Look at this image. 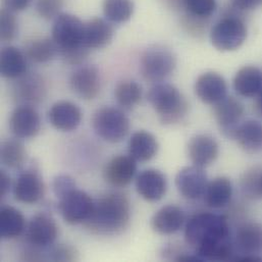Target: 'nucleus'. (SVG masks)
Wrapping results in <instances>:
<instances>
[{"label":"nucleus","instance_id":"obj_18","mask_svg":"<svg viewBox=\"0 0 262 262\" xmlns=\"http://www.w3.org/2000/svg\"><path fill=\"white\" fill-rule=\"evenodd\" d=\"M44 192V183L34 170L20 173L13 186L14 199L24 204L37 203L43 197Z\"/></svg>","mask_w":262,"mask_h":262},{"label":"nucleus","instance_id":"obj_22","mask_svg":"<svg viewBox=\"0 0 262 262\" xmlns=\"http://www.w3.org/2000/svg\"><path fill=\"white\" fill-rule=\"evenodd\" d=\"M186 221L185 212L176 205H165L151 219V228L159 235H172L181 230Z\"/></svg>","mask_w":262,"mask_h":262},{"label":"nucleus","instance_id":"obj_25","mask_svg":"<svg viewBox=\"0 0 262 262\" xmlns=\"http://www.w3.org/2000/svg\"><path fill=\"white\" fill-rule=\"evenodd\" d=\"M203 196L208 207L214 209L223 208L227 206L232 199V182L226 177L215 178L207 184Z\"/></svg>","mask_w":262,"mask_h":262},{"label":"nucleus","instance_id":"obj_2","mask_svg":"<svg viewBox=\"0 0 262 262\" xmlns=\"http://www.w3.org/2000/svg\"><path fill=\"white\" fill-rule=\"evenodd\" d=\"M131 203L123 193H111L94 202L91 216L85 223L93 234L115 236L123 233L130 225Z\"/></svg>","mask_w":262,"mask_h":262},{"label":"nucleus","instance_id":"obj_36","mask_svg":"<svg viewBox=\"0 0 262 262\" xmlns=\"http://www.w3.org/2000/svg\"><path fill=\"white\" fill-rule=\"evenodd\" d=\"M262 170L258 168H252L247 173L242 181V188L245 194L255 197L262 195L261 189Z\"/></svg>","mask_w":262,"mask_h":262},{"label":"nucleus","instance_id":"obj_35","mask_svg":"<svg viewBox=\"0 0 262 262\" xmlns=\"http://www.w3.org/2000/svg\"><path fill=\"white\" fill-rule=\"evenodd\" d=\"M18 32L17 19L12 11L2 7L0 11V38L3 42H11Z\"/></svg>","mask_w":262,"mask_h":262},{"label":"nucleus","instance_id":"obj_4","mask_svg":"<svg viewBox=\"0 0 262 262\" xmlns=\"http://www.w3.org/2000/svg\"><path fill=\"white\" fill-rule=\"evenodd\" d=\"M177 59L173 52L161 45L147 48L140 59L142 77L152 83H160L167 79L174 71Z\"/></svg>","mask_w":262,"mask_h":262},{"label":"nucleus","instance_id":"obj_41","mask_svg":"<svg viewBox=\"0 0 262 262\" xmlns=\"http://www.w3.org/2000/svg\"><path fill=\"white\" fill-rule=\"evenodd\" d=\"M1 2L3 8L12 12H18L28 8L32 0H1Z\"/></svg>","mask_w":262,"mask_h":262},{"label":"nucleus","instance_id":"obj_12","mask_svg":"<svg viewBox=\"0 0 262 262\" xmlns=\"http://www.w3.org/2000/svg\"><path fill=\"white\" fill-rule=\"evenodd\" d=\"M213 106L214 119L221 131L227 137L234 138L244 116V105L238 99L227 96Z\"/></svg>","mask_w":262,"mask_h":262},{"label":"nucleus","instance_id":"obj_28","mask_svg":"<svg viewBox=\"0 0 262 262\" xmlns=\"http://www.w3.org/2000/svg\"><path fill=\"white\" fill-rule=\"evenodd\" d=\"M234 139L239 146L248 153H256L262 150V123L248 120L238 127Z\"/></svg>","mask_w":262,"mask_h":262},{"label":"nucleus","instance_id":"obj_37","mask_svg":"<svg viewBox=\"0 0 262 262\" xmlns=\"http://www.w3.org/2000/svg\"><path fill=\"white\" fill-rule=\"evenodd\" d=\"M64 0H36V10L45 19L56 18L61 12Z\"/></svg>","mask_w":262,"mask_h":262},{"label":"nucleus","instance_id":"obj_9","mask_svg":"<svg viewBox=\"0 0 262 262\" xmlns=\"http://www.w3.org/2000/svg\"><path fill=\"white\" fill-rule=\"evenodd\" d=\"M47 94L44 78L38 73H25L15 79L10 89L12 99L19 105L34 106L42 102Z\"/></svg>","mask_w":262,"mask_h":262},{"label":"nucleus","instance_id":"obj_16","mask_svg":"<svg viewBox=\"0 0 262 262\" xmlns=\"http://www.w3.org/2000/svg\"><path fill=\"white\" fill-rule=\"evenodd\" d=\"M131 155H118L112 158L103 169V178L114 187L128 186L137 172V163Z\"/></svg>","mask_w":262,"mask_h":262},{"label":"nucleus","instance_id":"obj_24","mask_svg":"<svg viewBox=\"0 0 262 262\" xmlns=\"http://www.w3.org/2000/svg\"><path fill=\"white\" fill-rule=\"evenodd\" d=\"M26 54L14 46H5L0 53V73L3 78L15 80L27 73Z\"/></svg>","mask_w":262,"mask_h":262},{"label":"nucleus","instance_id":"obj_7","mask_svg":"<svg viewBox=\"0 0 262 262\" xmlns=\"http://www.w3.org/2000/svg\"><path fill=\"white\" fill-rule=\"evenodd\" d=\"M84 21L77 15L71 13H60L52 26L51 38L61 52L86 48L83 44Z\"/></svg>","mask_w":262,"mask_h":262},{"label":"nucleus","instance_id":"obj_30","mask_svg":"<svg viewBox=\"0 0 262 262\" xmlns=\"http://www.w3.org/2000/svg\"><path fill=\"white\" fill-rule=\"evenodd\" d=\"M26 228V221L19 210L12 206H4L0 210V236L2 239L19 237Z\"/></svg>","mask_w":262,"mask_h":262},{"label":"nucleus","instance_id":"obj_38","mask_svg":"<svg viewBox=\"0 0 262 262\" xmlns=\"http://www.w3.org/2000/svg\"><path fill=\"white\" fill-rule=\"evenodd\" d=\"M49 257L54 261H73L78 259V252L71 245L60 244L52 248Z\"/></svg>","mask_w":262,"mask_h":262},{"label":"nucleus","instance_id":"obj_26","mask_svg":"<svg viewBox=\"0 0 262 262\" xmlns=\"http://www.w3.org/2000/svg\"><path fill=\"white\" fill-rule=\"evenodd\" d=\"M236 246L244 255H254L262 251V225L248 223L241 226L236 235Z\"/></svg>","mask_w":262,"mask_h":262},{"label":"nucleus","instance_id":"obj_10","mask_svg":"<svg viewBox=\"0 0 262 262\" xmlns=\"http://www.w3.org/2000/svg\"><path fill=\"white\" fill-rule=\"evenodd\" d=\"M58 236V227L54 219L45 212L35 214L27 227V241L35 248L51 246Z\"/></svg>","mask_w":262,"mask_h":262},{"label":"nucleus","instance_id":"obj_17","mask_svg":"<svg viewBox=\"0 0 262 262\" xmlns=\"http://www.w3.org/2000/svg\"><path fill=\"white\" fill-rule=\"evenodd\" d=\"M136 189L138 194L146 201H159L166 193V178L157 169H145L136 179Z\"/></svg>","mask_w":262,"mask_h":262},{"label":"nucleus","instance_id":"obj_11","mask_svg":"<svg viewBox=\"0 0 262 262\" xmlns=\"http://www.w3.org/2000/svg\"><path fill=\"white\" fill-rule=\"evenodd\" d=\"M72 91L81 99L92 100L101 89V76L95 66L79 67L70 78Z\"/></svg>","mask_w":262,"mask_h":262},{"label":"nucleus","instance_id":"obj_43","mask_svg":"<svg viewBox=\"0 0 262 262\" xmlns=\"http://www.w3.org/2000/svg\"><path fill=\"white\" fill-rule=\"evenodd\" d=\"M255 108H256L257 113L262 117V89L261 91L257 94L256 103H255Z\"/></svg>","mask_w":262,"mask_h":262},{"label":"nucleus","instance_id":"obj_21","mask_svg":"<svg viewBox=\"0 0 262 262\" xmlns=\"http://www.w3.org/2000/svg\"><path fill=\"white\" fill-rule=\"evenodd\" d=\"M114 34V28L111 21L95 17L84 24L83 44L89 50L101 49L112 42Z\"/></svg>","mask_w":262,"mask_h":262},{"label":"nucleus","instance_id":"obj_33","mask_svg":"<svg viewBox=\"0 0 262 262\" xmlns=\"http://www.w3.org/2000/svg\"><path fill=\"white\" fill-rule=\"evenodd\" d=\"M143 90L139 83L133 80H125L119 83L115 89L117 102L124 108H133L142 99Z\"/></svg>","mask_w":262,"mask_h":262},{"label":"nucleus","instance_id":"obj_14","mask_svg":"<svg viewBox=\"0 0 262 262\" xmlns=\"http://www.w3.org/2000/svg\"><path fill=\"white\" fill-rule=\"evenodd\" d=\"M9 129L15 138H33L41 129L40 116L31 105H18L10 115Z\"/></svg>","mask_w":262,"mask_h":262},{"label":"nucleus","instance_id":"obj_44","mask_svg":"<svg viewBox=\"0 0 262 262\" xmlns=\"http://www.w3.org/2000/svg\"><path fill=\"white\" fill-rule=\"evenodd\" d=\"M261 189H262V181H261Z\"/></svg>","mask_w":262,"mask_h":262},{"label":"nucleus","instance_id":"obj_3","mask_svg":"<svg viewBox=\"0 0 262 262\" xmlns=\"http://www.w3.org/2000/svg\"><path fill=\"white\" fill-rule=\"evenodd\" d=\"M147 100L164 125L181 122L188 113V102L173 85L158 83L148 92Z\"/></svg>","mask_w":262,"mask_h":262},{"label":"nucleus","instance_id":"obj_34","mask_svg":"<svg viewBox=\"0 0 262 262\" xmlns=\"http://www.w3.org/2000/svg\"><path fill=\"white\" fill-rule=\"evenodd\" d=\"M182 8L189 15L207 19L216 9V0H182Z\"/></svg>","mask_w":262,"mask_h":262},{"label":"nucleus","instance_id":"obj_31","mask_svg":"<svg viewBox=\"0 0 262 262\" xmlns=\"http://www.w3.org/2000/svg\"><path fill=\"white\" fill-rule=\"evenodd\" d=\"M0 159L6 167L19 169L27 160V151L24 144L17 138L5 140L1 144Z\"/></svg>","mask_w":262,"mask_h":262},{"label":"nucleus","instance_id":"obj_19","mask_svg":"<svg viewBox=\"0 0 262 262\" xmlns=\"http://www.w3.org/2000/svg\"><path fill=\"white\" fill-rule=\"evenodd\" d=\"M48 119L50 124L58 131H75L82 122V112L77 104L61 100L51 106Z\"/></svg>","mask_w":262,"mask_h":262},{"label":"nucleus","instance_id":"obj_32","mask_svg":"<svg viewBox=\"0 0 262 262\" xmlns=\"http://www.w3.org/2000/svg\"><path fill=\"white\" fill-rule=\"evenodd\" d=\"M102 9L108 21L124 24L133 16L135 6L133 0H103Z\"/></svg>","mask_w":262,"mask_h":262},{"label":"nucleus","instance_id":"obj_40","mask_svg":"<svg viewBox=\"0 0 262 262\" xmlns=\"http://www.w3.org/2000/svg\"><path fill=\"white\" fill-rule=\"evenodd\" d=\"M231 7L238 11L252 10L262 5V0H230Z\"/></svg>","mask_w":262,"mask_h":262},{"label":"nucleus","instance_id":"obj_39","mask_svg":"<svg viewBox=\"0 0 262 262\" xmlns=\"http://www.w3.org/2000/svg\"><path fill=\"white\" fill-rule=\"evenodd\" d=\"M74 189H76V183L70 176H58L52 182V190L58 199Z\"/></svg>","mask_w":262,"mask_h":262},{"label":"nucleus","instance_id":"obj_27","mask_svg":"<svg viewBox=\"0 0 262 262\" xmlns=\"http://www.w3.org/2000/svg\"><path fill=\"white\" fill-rule=\"evenodd\" d=\"M158 151V142L149 132L139 131L132 135L129 141V155L137 161H148Z\"/></svg>","mask_w":262,"mask_h":262},{"label":"nucleus","instance_id":"obj_13","mask_svg":"<svg viewBox=\"0 0 262 262\" xmlns=\"http://www.w3.org/2000/svg\"><path fill=\"white\" fill-rule=\"evenodd\" d=\"M207 184V176L203 168L194 164L182 168L176 177L179 193L188 200H197L202 197Z\"/></svg>","mask_w":262,"mask_h":262},{"label":"nucleus","instance_id":"obj_15","mask_svg":"<svg viewBox=\"0 0 262 262\" xmlns=\"http://www.w3.org/2000/svg\"><path fill=\"white\" fill-rule=\"evenodd\" d=\"M227 92L226 80L215 72H206L196 80L195 93L203 103L214 105L227 97Z\"/></svg>","mask_w":262,"mask_h":262},{"label":"nucleus","instance_id":"obj_5","mask_svg":"<svg viewBox=\"0 0 262 262\" xmlns=\"http://www.w3.org/2000/svg\"><path fill=\"white\" fill-rule=\"evenodd\" d=\"M246 38L244 20L233 12L225 14L210 31L211 44L220 51H234L243 45Z\"/></svg>","mask_w":262,"mask_h":262},{"label":"nucleus","instance_id":"obj_23","mask_svg":"<svg viewBox=\"0 0 262 262\" xmlns=\"http://www.w3.org/2000/svg\"><path fill=\"white\" fill-rule=\"evenodd\" d=\"M234 89L242 97L256 96L262 89L261 70L253 66L240 69L234 78Z\"/></svg>","mask_w":262,"mask_h":262},{"label":"nucleus","instance_id":"obj_8","mask_svg":"<svg viewBox=\"0 0 262 262\" xmlns=\"http://www.w3.org/2000/svg\"><path fill=\"white\" fill-rule=\"evenodd\" d=\"M94 201L86 192L74 189L58 202V210L63 221L69 225L85 224L92 214Z\"/></svg>","mask_w":262,"mask_h":262},{"label":"nucleus","instance_id":"obj_29","mask_svg":"<svg viewBox=\"0 0 262 262\" xmlns=\"http://www.w3.org/2000/svg\"><path fill=\"white\" fill-rule=\"evenodd\" d=\"M25 54L33 62L44 64L52 61L59 50L52 38H38L27 43Z\"/></svg>","mask_w":262,"mask_h":262},{"label":"nucleus","instance_id":"obj_20","mask_svg":"<svg viewBox=\"0 0 262 262\" xmlns=\"http://www.w3.org/2000/svg\"><path fill=\"white\" fill-rule=\"evenodd\" d=\"M220 153L219 144L208 135H196L188 144V155L192 163L199 167H206L213 163Z\"/></svg>","mask_w":262,"mask_h":262},{"label":"nucleus","instance_id":"obj_1","mask_svg":"<svg viewBox=\"0 0 262 262\" xmlns=\"http://www.w3.org/2000/svg\"><path fill=\"white\" fill-rule=\"evenodd\" d=\"M185 239L203 260L225 261L232 258L233 243L225 215L201 212L192 216L186 225Z\"/></svg>","mask_w":262,"mask_h":262},{"label":"nucleus","instance_id":"obj_42","mask_svg":"<svg viewBox=\"0 0 262 262\" xmlns=\"http://www.w3.org/2000/svg\"><path fill=\"white\" fill-rule=\"evenodd\" d=\"M9 187H10V178L4 170H1L0 171V196L1 197H4L7 194V192L9 191Z\"/></svg>","mask_w":262,"mask_h":262},{"label":"nucleus","instance_id":"obj_6","mask_svg":"<svg viewBox=\"0 0 262 262\" xmlns=\"http://www.w3.org/2000/svg\"><path fill=\"white\" fill-rule=\"evenodd\" d=\"M92 127L102 140L110 143H119L129 134L130 120L121 110L104 106L94 113Z\"/></svg>","mask_w":262,"mask_h":262}]
</instances>
